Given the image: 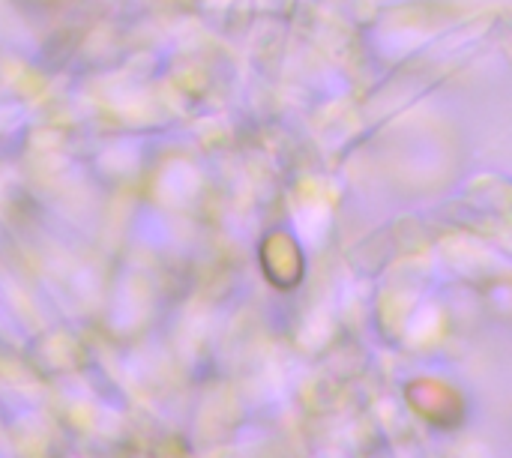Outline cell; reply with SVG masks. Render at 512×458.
<instances>
[{
    "label": "cell",
    "instance_id": "cell-1",
    "mask_svg": "<svg viewBox=\"0 0 512 458\" xmlns=\"http://www.w3.org/2000/svg\"><path fill=\"white\" fill-rule=\"evenodd\" d=\"M264 276L279 291H294L303 282V255L300 246L288 237H270L261 249Z\"/></svg>",
    "mask_w": 512,
    "mask_h": 458
}]
</instances>
